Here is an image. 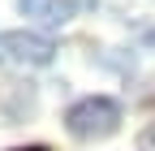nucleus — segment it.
Segmentation results:
<instances>
[{"mask_svg":"<svg viewBox=\"0 0 155 151\" xmlns=\"http://www.w3.org/2000/svg\"><path fill=\"white\" fill-rule=\"evenodd\" d=\"M65 129L82 143H95V138H108L121 129V104L112 95H86L78 99L69 112H65Z\"/></svg>","mask_w":155,"mask_h":151,"instance_id":"f257e3e1","label":"nucleus"},{"mask_svg":"<svg viewBox=\"0 0 155 151\" xmlns=\"http://www.w3.org/2000/svg\"><path fill=\"white\" fill-rule=\"evenodd\" d=\"M0 52H5V61L13 65H52V56H56V43L48 39V35H39V30H5L0 35Z\"/></svg>","mask_w":155,"mask_h":151,"instance_id":"f03ea898","label":"nucleus"},{"mask_svg":"<svg viewBox=\"0 0 155 151\" xmlns=\"http://www.w3.org/2000/svg\"><path fill=\"white\" fill-rule=\"evenodd\" d=\"M86 5L91 0H17V9L26 17H35V22H43V26H65L69 17H78Z\"/></svg>","mask_w":155,"mask_h":151,"instance_id":"7ed1b4c3","label":"nucleus"},{"mask_svg":"<svg viewBox=\"0 0 155 151\" xmlns=\"http://www.w3.org/2000/svg\"><path fill=\"white\" fill-rule=\"evenodd\" d=\"M142 43H147V48H151V52H155V26H151V30H147V35H142Z\"/></svg>","mask_w":155,"mask_h":151,"instance_id":"20e7f679","label":"nucleus"},{"mask_svg":"<svg viewBox=\"0 0 155 151\" xmlns=\"http://www.w3.org/2000/svg\"><path fill=\"white\" fill-rule=\"evenodd\" d=\"M30 151H43V147H30Z\"/></svg>","mask_w":155,"mask_h":151,"instance_id":"39448f33","label":"nucleus"}]
</instances>
